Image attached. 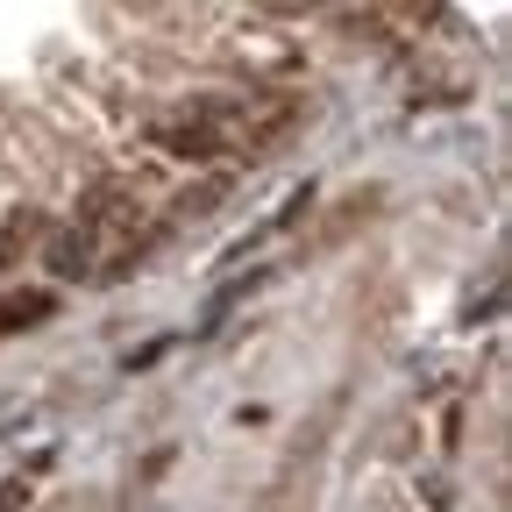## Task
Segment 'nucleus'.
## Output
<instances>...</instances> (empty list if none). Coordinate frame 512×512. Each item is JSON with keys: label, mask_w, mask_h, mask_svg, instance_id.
<instances>
[{"label": "nucleus", "mask_w": 512, "mask_h": 512, "mask_svg": "<svg viewBox=\"0 0 512 512\" xmlns=\"http://www.w3.org/2000/svg\"><path fill=\"white\" fill-rule=\"evenodd\" d=\"M93 249H100V235H93V228H72V235H57V242H50L43 264H50L57 278H86V271H93Z\"/></svg>", "instance_id": "nucleus-1"}]
</instances>
